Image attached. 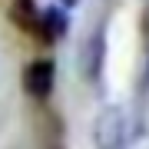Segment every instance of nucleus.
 Listing matches in <instances>:
<instances>
[{
  "instance_id": "f257e3e1",
  "label": "nucleus",
  "mask_w": 149,
  "mask_h": 149,
  "mask_svg": "<svg viewBox=\"0 0 149 149\" xmlns=\"http://www.w3.org/2000/svg\"><path fill=\"white\" fill-rule=\"evenodd\" d=\"M93 143L96 149H123L126 146V116L119 106H106L93 119Z\"/></svg>"
},
{
  "instance_id": "f03ea898",
  "label": "nucleus",
  "mask_w": 149,
  "mask_h": 149,
  "mask_svg": "<svg viewBox=\"0 0 149 149\" xmlns=\"http://www.w3.org/2000/svg\"><path fill=\"white\" fill-rule=\"evenodd\" d=\"M53 80H56V66L50 60H33V63L23 70V90H27L33 100H47L53 93Z\"/></svg>"
},
{
  "instance_id": "7ed1b4c3",
  "label": "nucleus",
  "mask_w": 149,
  "mask_h": 149,
  "mask_svg": "<svg viewBox=\"0 0 149 149\" xmlns=\"http://www.w3.org/2000/svg\"><path fill=\"white\" fill-rule=\"evenodd\" d=\"M103 56H106V37H103V30H96L86 37L83 50H80V73L86 83H96L103 73Z\"/></svg>"
},
{
  "instance_id": "20e7f679",
  "label": "nucleus",
  "mask_w": 149,
  "mask_h": 149,
  "mask_svg": "<svg viewBox=\"0 0 149 149\" xmlns=\"http://www.w3.org/2000/svg\"><path fill=\"white\" fill-rule=\"evenodd\" d=\"M10 17H13V23H20L23 30H37L40 27V13H37V3H33V0H13Z\"/></svg>"
},
{
  "instance_id": "39448f33",
  "label": "nucleus",
  "mask_w": 149,
  "mask_h": 149,
  "mask_svg": "<svg viewBox=\"0 0 149 149\" xmlns=\"http://www.w3.org/2000/svg\"><path fill=\"white\" fill-rule=\"evenodd\" d=\"M37 30H43V37H50V40L63 37V33H66V17H63V10L47 7V13H40V27H37Z\"/></svg>"
},
{
  "instance_id": "423d86ee",
  "label": "nucleus",
  "mask_w": 149,
  "mask_h": 149,
  "mask_svg": "<svg viewBox=\"0 0 149 149\" xmlns=\"http://www.w3.org/2000/svg\"><path fill=\"white\" fill-rule=\"evenodd\" d=\"M60 3H63V7H73V3H76V0H60Z\"/></svg>"
}]
</instances>
